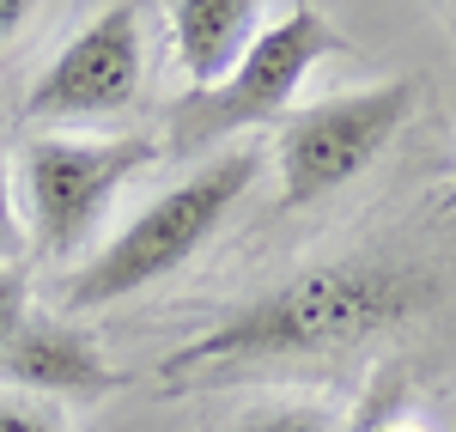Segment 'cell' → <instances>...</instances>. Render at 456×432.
<instances>
[{"label": "cell", "mask_w": 456, "mask_h": 432, "mask_svg": "<svg viewBox=\"0 0 456 432\" xmlns=\"http://www.w3.org/2000/svg\"><path fill=\"white\" fill-rule=\"evenodd\" d=\"M432 305V274L395 268V262H316L274 281L244 305H232L219 323L189 335L176 354L159 360V390L165 396H195V390H225L249 378H274L292 365L341 360L353 347L378 341L408 317Z\"/></svg>", "instance_id": "cell-1"}, {"label": "cell", "mask_w": 456, "mask_h": 432, "mask_svg": "<svg viewBox=\"0 0 456 432\" xmlns=\"http://www.w3.org/2000/svg\"><path fill=\"white\" fill-rule=\"evenodd\" d=\"M256 177H262V146L213 152L208 165H195L176 189L152 195L110 244H98L79 262V274L61 287V311H98V305L171 281L176 268H189L219 238V225L238 214Z\"/></svg>", "instance_id": "cell-2"}, {"label": "cell", "mask_w": 456, "mask_h": 432, "mask_svg": "<svg viewBox=\"0 0 456 432\" xmlns=\"http://www.w3.org/2000/svg\"><path fill=\"white\" fill-rule=\"evenodd\" d=\"M329 55H347V37L329 25L322 6H286L274 25L249 43V55L225 73L213 92H183L171 104V159H201V152H225L249 128H281L292 116L298 86L322 68Z\"/></svg>", "instance_id": "cell-3"}, {"label": "cell", "mask_w": 456, "mask_h": 432, "mask_svg": "<svg viewBox=\"0 0 456 432\" xmlns=\"http://www.w3.org/2000/svg\"><path fill=\"white\" fill-rule=\"evenodd\" d=\"M165 146L152 134H98V141H68V134H37L19 152L12 195L25 219V244L43 262L79 256L98 225L110 219V201L141 177Z\"/></svg>", "instance_id": "cell-4"}, {"label": "cell", "mask_w": 456, "mask_h": 432, "mask_svg": "<svg viewBox=\"0 0 456 432\" xmlns=\"http://www.w3.org/2000/svg\"><path fill=\"white\" fill-rule=\"evenodd\" d=\"M414 110H420V86L408 73H389L378 86L292 110L274 141L281 208H316L335 189H347L371 159H384V146L408 128Z\"/></svg>", "instance_id": "cell-5"}, {"label": "cell", "mask_w": 456, "mask_h": 432, "mask_svg": "<svg viewBox=\"0 0 456 432\" xmlns=\"http://www.w3.org/2000/svg\"><path fill=\"white\" fill-rule=\"evenodd\" d=\"M134 92H141V6L116 0L73 43H61V55L43 68L19 116L25 122H98V116L128 110Z\"/></svg>", "instance_id": "cell-6"}, {"label": "cell", "mask_w": 456, "mask_h": 432, "mask_svg": "<svg viewBox=\"0 0 456 432\" xmlns=\"http://www.w3.org/2000/svg\"><path fill=\"white\" fill-rule=\"evenodd\" d=\"M0 378L25 396H110L122 390V371H110L98 335L73 317H55V311H31L12 347L0 354Z\"/></svg>", "instance_id": "cell-7"}, {"label": "cell", "mask_w": 456, "mask_h": 432, "mask_svg": "<svg viewBox=\"0 0 456 432\" xmlns=\"http://www.w3.org/2000/svg\"><path fill=\"white\" fill-rule=\"evenodd\" d=\"M268 12L256 0H176L171 6V55L183 68V92H213L249 55Z\"/></svg>", "instance_id": "cell-8"}, {"label": "cell", "mask_w": 456, "mask_h": 432, "mask_svg": "<svg viewBox=\"0 0 456 432\" xmlns=\"http://www.w3.org/2000/svg\"><path fill=\"white\" fill-rule=\"evenodd\" d=\"M232 432H347V420L329 402L298 396V402H262V408H249Z\"/></svg>", "instance_id": "cell-9"}, {"label": "cell", "mask_w": 456, "mask_h": 432, "mask_svg": "<svg viewBox=\"0 0 456 432\" xmlns=\"http://www.w3.org/2000/svg\"><path fill=\"white\" fill-rule=\"evenodd\" d=\"M0 432H73L61 408H49L43 396L25 390H0Z\"/></svg>", "instance_id": "cell-10"}, {"label": "cell", "mask_w": 456, "mask_h": 432, "mask_svg": "<svg viewBox=\"0 0 456 432\" xmlns=\"http://www.w3.org/2000/svg\"><path fill=\"white\" fill-rule=\"evenodd\" d=\"M25 317H31V274L25 268H0V354L12 347Z\"/></svg>", "instance_id": "cell-11"}, {"label": "cell", "mask_w": 456, "mask_h": 432, "mask_svg": "<svg viewBox=\"0 0 456 432\" xmlns=\"http://www.w3.org/2000/svg\"><path fill=\"white\" fill-rule=\"evenodd\" d=\"M31 250L25 244V219H19V195H12V171L0 159V268H19V256Z\"/></svg>", "instance_id": "cell-12"}, {"label": "cell", "mask_w": 456, "mask_h": 432, "mask_svg": "<svg viewBox=\"0 0 456 432\" xmlns=\"http://www.w3.org/2000/svg\"><path fill=\"white\" fill-rule=\"evenodd\" d=\"M25 25H31V6L25 0H0V43L12 31H25Z\"/></svg>", "instance_id": "cell-13"}, {"label": "cell", "mask_w": 456, "mask_h": 432, "mask_svg": "<svg viewBox=\"0 0 456 432\" xmlns=\"http://www.w3.org/2000/svg\"><path fill=\"white\" fill-rule=\"evenodd\" d=\"M353 432H365V420H359ZM371 432H426V427H414V420H384V427H371Z\"/></svg>", "instance_id": "cell-14"}, {"label": "cell", "mask_w": 456, "mask_h": 432, "mask_svg": "<svg viewBox=\"0 0 456 432\" xmlns=\"http://www.w3.org/2000/svg\"><path fill=\"white\" fill-rule=\"evenodd\" d=\"M444 208H456V183H451V189H444Z\"/></svg>", "instance_id": "cell-15"}, {"label": "cell", "mask_w": 456, "mask_h": 432, "mask_svg": "<svg viewBox=\"0 0 456 432\" xmlns=\"http://www.w3.org/2000/svg\"><path fill=\"white\" fill-rule=\"evenodd\" d=\"M444 19H451V25H456V6H444Z\"/></svg>", "instance_id": "cell-16"}]
</instances>
